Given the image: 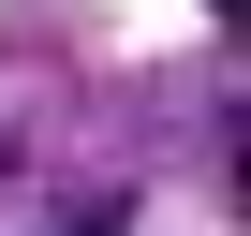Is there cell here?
<instances>
[{"label":"cell","instance_id":"1","mask_svg":"<svg viewBox=\"0 0 251 236\" xmlns=\"http://www.w3.org/2000/svg\"><path fill=\"white\" fill-rule=\"evenodd\" d=\"M222 15H236V0H222Z\"/></svg>","mask_w":251,"mask_h":236}]
</instances>
